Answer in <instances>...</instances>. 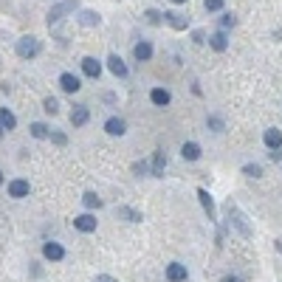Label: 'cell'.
Segmentation results:
<instances>
[{"label": "cell", "mask_w": 282, "mask_h": 282, "mask_svg": "<svg viewBox=\"0 0 282 282\" xmlns=\"http://www.w3.org/2000/svg\"><path fill=\"white\" fill-rule=\"evenodd\" d=\"M226 212H229V220H232L234 229H237V232L243 234V237H251L254 232H251V226H248V218L243 215V212H240V206L229 200V203H226Z\"/></svg>", "instance_id": "1"}, {"label": "cell", "mask_w": 282, "mask_h": 282, "mask_svg": "<svg viewBox=\"0 0 282 282\" xmlns=\"http://www.w3.org/2000/svg\"><path fill=\"white\" fill-rule=\"evenodd\" d=\"M42 51V42L37 40V37H20V40H17V54L23 56V59H34L37 54H40Z\"/></svg>", "instance_id": "2"}, {"label": "cell", "mask_w": 282, "mask_h": 282, "mask_svg": "<svg viewBox=\"0 0 282 282\" xmlns=\"http://www.w3.org/2000/svg\"><path fill=\"white\" fill-rule=\"evenodd\" d=\"M74 9H77V0H62V3H56V6L48 12V26H56V23L62 20L68 12H74Z\"/></svg>", "instance_id": "3"}, {"label": "cell", "mask_w": 282, "mask_h": 282, "mask_svg": "<svg viewBox=\"0 0 282 282\" xmlns=\"http://www.w3.org/2000/svg\"><path fill=\"white\" fill-rule=\"evenodd\" d=\"M186 276H189L186 265H181V262H169L167 265V279L169 282H186Z\"/></svg>", "instance_id": "4"}, {"label": "cell", "mask_w": 282, "mask_h": 282, "mask_svg": "<svg viewBox=\"0 0 282 282\" xmlns=\"http://www.w3.org/2000/svg\"><path fill=\"white\" fill-rule=\"evenodd\" d=\"M164 20L175 28V31H186V26H189V17L181 14V12H167V14H164Z\"/></svg>", "instance_id": "5"}, {"label": "cell", "mask_w": 282, "mask_h": 282, "mask_svg": "<svg viewBox=\"0 0 282 282\" xmlns=\"http://www.w3.org/2000/svg\"><path fill=\"white\" fill-rule=\"evenodd\" d=\"M42 257L51 262H59V260H65V248L59 246V243H45V246H42Z\"/></svg>", "instance_id": "6"}, {"label": "cell", "mask_w": 282, "mask_h": 282, "mask_svg": "<svg viewBox=\"0 0 282 282\" xmlns=\"http://www.w3.org/2000/svg\"><path fill=\"white\" fill-rule=\"evenodd\" d=\"M107 68H110L113 77H119V79L127 77V65H124V59H121L119 54H110V56H107Z\"/></svg>", "instance_id": "7"}, {"label": "cell", "mask_w": 282, "mask_h": 282, "mask_svg": "<svg viewBox=\"0 0 282 282\" xmlns=\"http://www.w3.org/2000/svg\"><path fill=\"white\" fill-rule=\"evenodd\" d=\"M88 119H91L88 105H77L74 110H70V124H74V127H85V124H88Z\"/></svg>", "instance_id": "8"}, {"label": "cell", "mask_w": 282, "mask_h": 282, "mask_svg": "<svg viewBox=\"0 0 282 282\" xmlns=\"http://www.w3.org/2000/svg\"><path fill=\"white\" fill-rule=\"evenodd\" d=\"M262 141H265L268 150H279L282 147V130H276V127H268L265 133H262Z\"/></svg>", "instance_id": "9"}, {"label": "cell", "mask_w": 282, "mask_h": 282, "mask_svg": "<svg viewBox=\"0 0 282 282\" xmlns=\"http://www.w3.org/2000/svg\"><path fill=\"white\" fill-rule=\"evenodd\" d=\"M82 70H85V77L99 79V74H102V62H99L96 56H85V59H82Z\"/></svg>", "instance_id": "10"}, {"label": "cell", "mask_w": 282, "mask_h": 282, "mask_svg": "<svg viewBox=\"0 0 282 282\" xmlns=\"http://www.w3.org/2000/svg\"><path fill=\"white\" fill-rule=\"evenodd\" d=\"M74 226H77L79 232L91 234V232H96V218L93 215H79V218H74Z\"/></svg>", "instance_id": "11"}, {"label": "cell", "mask_w": 282, "mask_h": 282, "mask_svg": "<svg viewBox=\"0 0 282 282\" xmlns=\"http://www.w3.org/2000/svg\"><path fill=\"white\" fill-rule=\"evenodd\" d=\"M28 189H31V186H28L26 178H14V181L9 183V195H12V197H26Z\"/></svg>", "instance_id": "12"}, {"label": "cell", "mask_w": 282, "mask_h": 282, "mask_svg": "<svg viewBox=\"0 0 282 282\" xmlns=\"http://www.w3.org/2000/svg\"><path fill=\"white\" fill-rule=\"evenodd\" d=\"M59 88H62L65 93H77L79 88H82V82H79V77H74V74H62V77H59Z\"/></svg>", "instance_id": "13"}, {"label": "cell", "mask_w": 282, "mask_h": 282, "mask_svg": "<svg viewBox=\"0 0 282 282\" xmlns=\"http://www.w3.org/2000/svg\"><path fill=\"white\" fill-rule=\"evenodd\" d=\"M150 102H153L155 107H167L169 102H172V96H169V91H164V88H153V91H150Z\"/></svg>", "instance_id": "14"}, {"label": "cell", "mask_w": 282, "mask_h": 282, "mask_svg": "<svg viewBox=\"0 0 282 282\" xmlns=\"http://www.w3.org/2000/svg\"><path fill=\"white\" fill-rule=\"evenodd\" d=\"M133 54H135V59H138V62H150V59H153V45H150L147 40H141V42H135Z\"/></svg>", "instance_id": "15"}, {"label": "cell", "mask_w": 282, "mask_h": 282, "mask_svg": "<svg viewBox=\"0 0 282 282\" xmlns=\"http://www.w3.org/2000/svg\"><path fill=\"white\" fill-rule=\"evenodd\" d=\"M197 197H200V206H203V212L209 215V220H218V215H215V200H212V195L206 189H197Z\"/></svg>", "instance_id": "16"}, {"label": "cell", "mask_w": 282, "mask_h": 282, "mask_svg": "<svg viewBox=\"0 0 282 282\" xmlns=\"http://www.w3.org/2000/svg\"><path fill=\"white\" fill-rule=\"evenodd\" d=\"M105 130H107V135H124L127 133V124H124V119H107L105 121Z\"/></svg>", "instance_id": "17"}, {"label": "cell", "mask_w": 282, "mask_h": 282, "mask_svg": "<svg viewBox=\"0 0 282 282\" xmlns=\"http://www.w3.org/2000/svg\"><path fill=\"white\" fill-rule=\"evenodd\" d=\"M181 155H183V161H197V158H200V144L186 141V144L181 147Z\"/></svg>", "instance_id": "18"}, {"label": "cell", "mask_w": 282, "mask_h": 282, "mask_svg": "<svg viewBox=\"0 0 282 282\" xmlns=\"http://www.w3.org/2000/svg\"><path fill=\"white\" fill-rule=\"evenodd\" d=\"M209 45H212L215 51H226V48H229V37H226L223 28H220V31H215V34L209 37Z\"/></svg>", "instance_id": "19"}, {"label": "cell", "mask_w": 282, "mask_h": 282, "mask_svg": "<svg viewBox=\"0 0 282 282\" xmlns=\"http://www.w3.org/2000/svg\"><path fill=\"white\" fill-rule=\"evenodd\" d=\"M0 127H3L6 133L17 127V119H14V113L9 110V107H0Z\"/></svg>", "instance_id": "20"}, {"label": "cell", "mask_w": 282, "mask_h": 282, "mask_svg": "<svg viewBox=\"0 0 282 282\" xmlns=\"http://www.w3.org/2000/svg\"><path fill=\"white\" fill-rule=\"evenodd\" d=\"M116 215H119L121 220H127V223H141V212L130 209V206H119V209H116Z\"/></svg>", "instance_id": "21"}, {"label": "cell", "mask_w": 282, "mask_h": 282, "mask_svg": "<svg viewBox=\"0 0 282 282\" xmlns=\"http://www.w3.org/2000/svg\"><path fill=\"white\" fill-rule=\"evenodd\" d=\"M164 167H167V155H164V150H158V153L153 155V175L161 178L164 175Z\"/></svg>", "instance_id": "22"}, {"label": "cell", "mask_w": 282, "mask_h": 282, "mask_svg": "<svg viewBox=\"0 0 282 282\" xmlns=\"http://www.w3.org/2000/svg\"><path fill=\"white\" fill-rule=\"evenodd\" d=\"M79 23H82V26H88V28H93V26H99V23H102V17H99L96 12H82V14H79Z\"/></svg>", "instance_id": "23"}, {"label": "cell", "mask_w": 282, "mask_h": 282, "mask_svg": "<svg viewBox=\"0 0 282 282\" xmlns=\"http://www.w3.org/2000/svg\"><path fill=\"white\" fill-rule=\"evenodd\" d=\"M82 203L88 206V209H99V206H102V197H99L96 192H85V195H82Z\"/></svg>", "instance_id": "24"}, {"label": "cell", "mask_w": 282, "mask_h": 282, "mask_svg": "<svg viewBox=\"0 0 282 282\" xmlns=\"http://www.w3.org/2000/svg\"><path fill=\"white\" fill-rule=\"evenodd\" d=\"M31 135H34V138H48V127L42 124V121H34V124H31Z\"/></svg>", "instance_id": "25"}, {"label": "cell", "mask_w": 282, "mask_h": 282, "mask_svg": "<svg viewBox=\"0 0 282 282\" xmlns=\"http://www.w3.org/2000/svg\"><path fill=\"white\" fill-rule=\"evenodd\" d=\"M42 110H45V113H51V116H56V113H59V102H56L54 96H48L45 102H42Z\"/></svg>", "instance_id": "26"}, {"label": "cell", "mask_w": 282, "mask_h": 282, "mask_svg": "<svg viewBox=\"0 0 282 282\" xmlns=\"http://www.w3.org/2000/svg\"><path fill=\"white\" fill-rule=\"evenodd\" d=\"M243 175H248V178H260V175H262V167H260V164H246V167H243Z\"/></svg>", "instance_id": "27"}, {"label": "cell", "mask_w": 282, "mask_h": 282, "mask_svg": "<svg viewBox=\"0 0 282 282\" xmlns=\"http://www.w3.org/2000/svg\"><path fill=\"white\" fill-rule=\"evenodd\" d=\"M144 17H147L150 26H158V23L164 20V14H161V12H155V9H147V12H144Z\"/></svg>", "instance_id": "28"}, {"label": "cell", "mask_w": 282, "mask_h": 282, "mask_svg": "<svg viewBox=\"0 0 282 282\" xmlns=\"http://www.w3.org/2000/svg\"><path fill=\"white\" fill-rule=\"evenodd\" d=\"M234 26H237V17H234V14H223V20H220V28L226 31V28H234Z\"/></svg>", "instance_id": "29"}, {"label": "cell", "mask_w": 282, "mask_h": 282, "mask_svg": "<svg viewBox=\"0 0 282 282\" xmlns=\"http://www.w3.org/2000/svg\"><path fill=\"white\" fill-rule=\"evenodd\" d=\"M209 127L215 133H223V119H220V116H209Z\"/></svg>", "instance_id": "30"}, {"label": "cell", "mask_w": 282, "mask_h": 282, "mask_svg": "<svg viewBox=\"0 0 282 282\" xmlns=\"http://www.w3.org/2000/svg\"><path fill=\"white\" fill-rule=\"evenodd\" d=\"M203 6H206V12H220V9H223V0H203Z\"/></svg>", "instance_id": "31"}, {"label": "cell", "mask_w": 282, "mask_h": 282, "mask_svg": "<svg viewBox=\"0 0 282 282\" xmlns=\"http://www.w3.org/2000/svg\"><path fill=\"white\" fill-rule=\"evenodd\" d=\"M51 141L59 144V147H65V144H68V135H65V133H51Z\"/></svg>", "instance_id": "32"}, {"label": "cell", "mask_w": 282, "mask_h": 282, "mask_svg": "<svg viewBox=\"0 0 282 282\" xmlns=\"http://www.w3.org/2000/svg\"><path fill=\"white\" fill-rule=\"evenodd\" d=\"M133 172H138V175H144V172H147V164H144V161H135V164H133Z\"/></svg>", "instance_id": "33"}, {"label": "cell", "mask_w": 282, "mask_h": 282, "mask_svg": "<svg viewBox=\"0 0 282 282\" xmlns=\"http://www.w3.org/2000/svg\"><path fill=\"white\" fill-rule=\"evenodd\" d=\"M192 42H197V45L206 42V34H203V31H195V34H192Z\"/></svg>", "instance_id": "34"}, {"label": "cell", "mask_w": 282, "mask_h": 282, "mask_svg": "<svg viewBox=\"0 0 282 282\" xmlns=\"http://www.w3.org/2000/svg\"><path fill=\"white\" fill-rule=\"evenodd\" d=\"M93 282H119V279H113V276H107V274H99Z\"/></svg>", "instance_id": "35"}, {"label": "cell", "mask_w": 282, "mask_h": 282, "mask_svg": "<svg viewBox=\"0 0 282 282\" xmlns=\"http://www.w3.org/2000/svg\"><path fill=\"white\" fill-rule=\"evenodd\" d=\"M223 282H240L237 276H223Z\"/></svg>", "instance_id": "36"}, {"label": "cell", "mask_w": 282, "mask_h": 282, "mask_svg": "<svg viewBox=\"0 0 282 282\" xmlns=\"http://www.w3.org/2000/svg\"><path fill=\"white\" fill-rule=\"evenodd\" d=\"M274 248H276V251L282 254V240H276V243H274Z\"/></svg>", "instance_id": "37"}, {"label": "cell", "mask_w": 282, "mask_h": 282, "mask_svg": "<svg viewBox=\"0 0 282 282\" xmlns=\"http://www.w3.org/2000/svg\"><path fill=\"white\" fill-rule=\"evenodd\" d=\"M274 37H276V40H282V28H279V31H274Z\"/></svg>", "instance_id": "38"}, {"label": "cell", "mask_w": 282, "mask_h": 282, "mask_svg": "<svg viewBox=\"0 0 282 282\" xmlns=\"http://www.w3.org/2000/svg\"><path fill=\"white\" fill-rule=\"evenodd\" d=\"M172 3H186V0H172Z\"/></svg>", "instance_id": "39"}, {"label": "cell", "mask_w": 282, "mask_h": 282, "mask_svg": "<svg viewBox=\"0 0 282 282\" xmlns=\"http://www.w3.org/2000/svg\"><path fill=\"white\" fill-rule=\"evenodd\" d=\"M0 138H3V127H0Z\"/></svg>", "instance_id": "40"}, {"label": "cell", "mask_w": 282, "mask_h": 282, "mask_svg": "<svg viewBox=\"0 0 282 282\" xmlns=\"http://www.w3.org/2000/svg\"><path fill=\"white\" fill-rule=\"evenodd\" d=\"M0 183H3V172H0Z\"/></svg>", "instance_id": "41"}]
</instances>
